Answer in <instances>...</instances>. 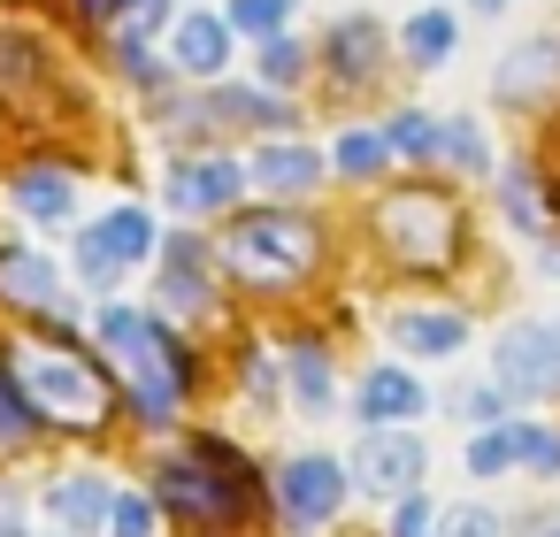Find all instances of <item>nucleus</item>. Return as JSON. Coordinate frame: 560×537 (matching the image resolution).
I'll return each mask as SVG.
<instances>
[{
    "instance_id": "32",
    "label": "nucleus",
    "mask_w": 560,
    "mask_h": 537,
    "mask_svg": "<svg viewBox=\"0 0 560 537\" xmlns=\"http://www.w3.org/2000/svg\"><path fill=\"white\" fill-rule=\"evenodd\" d=\"M78 277H85V284H116V261H108V246H101L93 231L78 238Z\"/></svg>"
},
{
    "instance_id": "19",
    "label": "nucleus",
    "mask_w": 560,
    "mask_h": 537,
    "mask_svg": "<svg viewBox=\"0 0 560 537\" xmlns=\"http://www.w3.org/2000/svg\"><path fill=\"white\" fill-rule=\"evenodd\" d=\"M93 238L108 246V261H147V254H154V215H139V208H116V215H108Z\"/></svg>"
},
{
    "instance_id": "41",
    "label": "nucleus",
    "mask_w": 560,
    "mask_h": 537,
    "mask_svg": "<svg viewBox=\"0 0 560 537\" xmlns=\"http://www.w3.org/2000/svg\"><path fill=\"white\" fill-rule=\"evenodd\" d=\"M552 338H560V330H552Z\"/></svg>"
},
{
    "instance_id": "23",
    "label": "nucleus",
    "mask_w": 560,
    "mask_h": 537,
    "mask_svg": "<svg viewBox=\"0 0 560 537\" xmlns=\"http://www.w3.org/2000/svg\"><path fill=\"white\" fill-rule=\"evenodd\" d=\"M384 154H407V162H438V124L430 116H392L384 131Z\"/></svg>"
},
{
    "instance_id": "34",
    "label": "nucleus",
    "mask_w": 560,
    "mask_h": 537,
    "mask_svg": "<svg viewBox=\"0 0 560 537\" xmlns=\"http://www.w3.org/2000/svg\"><path fill=\"white\" fill-rule=\"evenodd\" d=\"M430 522H438V514L407 491V499H399V514H392V537H430Z\"/></svg>"
},
{
    "instance_id": "2",
    "label": "nucleus",
    "mask_w": 560,
    "mask_h": 537,
    "mask_svg": "<svg viewBox=\"0 0 560 537\" xmlns=\"http://www.w3.org/2000/svg\"><path fill=\"white\" fill-rule=\"evenodd\" d=\"M101 338H108L116 369L131 376V392L147 399V422H170L177 399H185V361L170 353V338H162L147 315H131V307H108V315H101Z\"/></svg>"
},
{
    "instance_id": "8",
    "label": "nucleus",
    "mask_w": 560,
    "mask_h": 537,
    "mask_svg": "<svg viewBox=\"0 0 560 537\" xmlns=\"http://www.w3.org/2000/svg\"><path fill=\"white\" fill-rule=\"evenodd\" d=\"M353 476H361L376 499H384V491H392V499H407V491H415V476H422V445H415L407 430H369V437H361V453H353Z\"/></svg>"
},
{
    "instance_id": "7",
    "label": "nucleus",
    "mask_w": 560,
    "mask_h": 537,
    "mask_svg": "<svg viewBox=\"0 0 560 537\" xmlns=\"http://www.w3.org/2000/svg\"><path fill=\"white\" fill-rule=\"evenodd\" d=\"M338 506H346V468L330 453H300L284 468V514H292V529H323Z\"/></svg>"
},
{
    "instance_id": "33",
    "label": "nucleus",
    "mask_w": 560,
    "mask_h": 537,
    "mask_svg": "<svg viewBox=\"0 0 560 537\" xmlns=\"http://www.w3.org/2000/svg\"><path fill=\"white\" fill-rule=\"evenodd\" d=\"M16 437H32V407H24L9 384H0V445H16Z\"/></svg>"
},
{
    "instance_id": "35",
    "label": "nucleus",
    "mask_w": 560,
    "mask_h": 537,
    "mask_svg": "<svg viewBox=\"0 0 560 537\" xmlns=\"http://www.w3.org/2000/svg\"><path fill=\"white\" fill-rule=\"evenodd\" d=\"M522 460L552 476V468H560V437H552V430H529V453H522Z\"/></svg>"
},
{
    "instance_id": "31",
    "label": "nucleus",
    "mask_w": 560,
    "mask_h": 537,
    "mask_svg": "<svg viewBox=\"0 0 560 537\" xmlns=\"http://www.w3.org/2000/svg\"><path fill=\"white\" fill-rule=\"evenodd\" d=\"M261 78H269V85H292V78H300V47H292V39H269V47H261Z\"/></svg>"
},
{
    "instance_id": "21",
    "label": "nucleus",
    "mask_w": 560,
    "mask_h": 537,
    "mask_svg": "<svg viewBox=\"0 0 560 537\" xmlns=\"http://www.w3.org/2000/svg\"><path fill=\"white\" fill-rule=\"evenodd\" d=\"M292 392H300V407H307V415H330V407H338L330 361H323L315 346H300V353H292Z\"/></svg>"
},
{
    "instance_id": "24",
    "label": "nucleus",
    "mask_w": 560,
    "mask_h": 537,
    "mask_svg": "<svg viewBox=\"0 0 560 537\" xmlns=\"http://www.w3.org/2000/svg\"><path fill=\"white\" fill-rule=\"evenodd\" d=\"M284 9H292V0H231V16H223V24L269 47V39H284Z\"/></svg>"
},
{
    "instance_id": "14",
    "label": "nucleus",
    "mask_w": 560,
    "mask_h": 537,
    "mask_svg": "<svg viewBox=\"0 0 560 537\" xmlns=\"http://www.w3.org/2000/svg\"><path fill=\"white\" fill-rule=\"evenodd\" d=\"M392 338H399L407 353H460L468 323H460V315H430V307H407V315H392Z\"/></svg>"
},
{
    "instance_id": "3",
    "label": "nucleus",
    "mask_w": 560,
    "mask_h": 537,
    "mask_svg": "<svg viewBox=\"0 0 560 537\" xmlns=\"http://www.w3.org/2000/svg\"><path fill=\"white\" fill-rule=\"evenodd\" d=\"M315 246L323 238H315L307 215H238L231 238H223V261L254 284H292V277H307Z\"/></svg>"
},
{
    "instance_id": "38",
    "label": "nucleus",
    "mask_w": 560,
    "mask_h": 537,
    "mask_svg": "<svg viewBox=\"0 0 560 537\" xmlns=\"http://www.w3.org/2000/svg\"><path fill=\"white\" fill-rule=\"evenodd\" d=\"M476 9H506V0H476Z\"/></svg>"
},
{
    "instance_id": "29",
    "label": "nucleus",
    "mask_w": 560,
    "mask_h": 537,
    "mask_svg": "<svg viewBox=\"0 0 560 537\" xmlns=\"http://www.w3.org/2000/svg\"><path fill=\"white\" fill-rule=\"evenodd\" d=\"M506 208H514V231H545V215H537V185H529V170H506Z\"/></svg>"
},
{
    "instance_id": "39",
    "label": "nucleus",
    "mask_w": 560,
    "mask_h": 537,
    "mask_svg": "<svg viewBox=\"0 0 560 537\" xmlns=\"http://www.w3.org/2000/svg\"><path fill=\"white\" fill-rule=\"evenodd\" d=\"M545 537H560V514H552V529H545Z\"/></svg>"
},
{
    "instance_id": "20",
    "label": "nucleus",
    "mask_w": 560,
    "mask_h": 537,
    "mask_svg": "<svg viewBox=\"0 0 560 537\" xmlns=\"http://www.w3.org/2000/svg\"><path fill=\"white\" fill-rule=\"evenodd\" d=\"M522 453H529V422H491V430L468 445V468H476V476H499V468H514Z\"/></svg>"
},
{
    "instance_id": "9",
    "label": "nucleus",
    "mask_w": 560,
    "mask_h": 537,
    "mask_svg": "<svg viewBox=\"0 0 560 537\" xmlns=\"http://www.w3.org/2000/svg\"><path fill=\"white\" fill-rule=\"evenodd\" d=\"M499 101H537L560 85V32H529L514 55H499Z\"/></svg>"
},
{
    "instance_id": "36",
    "label": "nucleus",
    "mask_w": 560,
    "mask_h": 537,
    "mask_svg": "<svg viewBox=\"0 0 560 537\" xmlns=\"http://www.w3.org/2000/svg\"><path fill=\"white\" fill-rule=\"evenodd\" d=\"M0 537H24V499L0 491Z\"/></svg>"
},
{
    "instance_id": "30",
    "label": "nucleus",
    "mask_w": 560,
    "mask_h": 537,
    "mask_svg": "<svg viewBox=\"0 0 560 537\" xmlns=\"http://www.w3.org/2000/svg\"><path fill=\"white\" fill-rule=\"evenodd\" d=\"M438 537H499V514H491V506H453V514L438 522Z\"/></svg>"
},
{
    "instance_id": "37",
    "label": "nucleus",
    "mask_w": 560,
    "mask_h": 537,
    "mask_svg": "<svg viewBox=\"0 0 560 537\" xmlns=\"http://www.w3.org/2000/svg\"><path fill=\"white\" fill-rule=\"evenodd\" d=\"M460 407H468L476 422H499V399H491V392H460Z\"/></svg>"
},
{
    "instance_id": "1",
    "label": "nucleus",
    "mask_w": 560,
    "mask_h": 537,
    "mask_svg": "<svg viewBox=\"0 0 560 537\" xmlns=\"http://www.w3.org/2000/svg\"><path fill=\"white\" fill-rule=\"evenodd\" d=\"M9 384H16V399L32 407V422L47 415V422H78V430H93L101 415H108V384H101V369L93 361H78V353H62V346H39V338H9Z\"/></svg>"
},
{
    "instance_id": "16",
    "label": "nucleus",
    "mask_w": 560,
    "mask_h": 537,
    "mask_svg": "<svg viewBox=\"0 0 560 537\" xmlns=\"http://www.w3.org/2000/svg\"><path fill=\"white\" fill-rule=\"evenodd\" d=\"M9 200H16V215H32V223H62V215H70V177H62V170H24V177L9 185Z\"/></svg>"
},
{
    "instance_id": "4",
    "label": "nucleus",
    "mask_w": 560,
    "mask_h": 537,
    "mask_svg": "<svg viewBox=\"0 0 560 537\" xmlns=\"http://www.w3.org/2000/svg\"><path fill=\"white\" fill-rule=\"evenodd\" d=\"M162 499L170 506H185L192 522H238V506H246V476H238V460L231 453H192V460H170L162 468Z\"/></svg>"
},
{
    "instance_id": "22",
    "label": "nucleus",
    "mask_w": 560,
    "mask_h": 537,
    "mask_svg": "<svg viewBox=\"0 0 560 537\" xmlns=\"http://www.w3.org/2000/svg\"><path fill=\"white\" fill-rule=\"evenodd\" d=\"M453 47H460V32H453L445 9H422V16L407 24V55H415V62H445Z\"/></svg>"
},
{
    "instance_id": "27",
    "label": "nucleus",
    "mask_w": 560,
    "mask_h": 537,
    "mask_svg": "<svg viewBox=\"0 0 560 537\" xmlns=\"http://www.w3.org/2000/svg\"><path fill=\"white\" fill-rule=\"evenodd\" d=\"M376 162H384V139L376 131H346L338 139V170L346 177H376Z\"/></svg>"
},
{
    "instance_id": "11",
    "label": "nucleus",
    "mask_w": 560,
    "mask_h": 537,
    "mask_svg": "<svg viewBox=\"0 0 560 537\" xmlns=\"http://www.w3.org/2000/svg\"><path fill=\"white\" fill-rule=\"evenodd\" d=\"M430 407V392L407 376V369H376L369 384H361V415H369V430H392V422H407V415H422Z\"/></svg>"
},
{
    "instance_id": "13",
    "label": "nucleus",
    "mask_w": 560,
    "mask_h": 537,
    "mask_svg": "<svg viewBox=\"0 0 560 537\" xmlns=\"http://www.w3.org/2000/svg\"><path fill=\"white\" fill-rule=\"evenodd\" d=\"M170 47H177V62L192 70V78H215L223 70V55H231V32H223V16H177V32H170Z\"/></svg>"
},
{
    "instance_id": "40",
    "label": "nucleus",
    "mask_w": 560,
    "mask_h": 537,
    "mask_svg": "<svg viewBox=\"0 0 560 537\" xmlns=\"http://www.w3.org/2000/svg\"><path fill=\"white\" fill-rule=\"evenodd\" d=\"M93 9H101V0H93Z\"/></svg>"
},
{
    "instance_id": "25",
    "label": "nucleus",
    "mask_w": 560,
    "mask_h": 537,
    "mask_svg": "<svg viewBox=\"0 0 560 537\" xmlns=\"http://www.w3.org/2000/svg\"><path fill=\"white\" fill-rule=\"evenodd\" d=\"M438 154H453V170H483V162H491V154H483V131H476L468 116L438 124Z\"/></svg>"
},
{
    "instance_id": "12",
    "label": "nucleus",
    "mask_w": 560,
    "mask_h": 537,
    "mask_svg": "<svg viewBox=\"0 0 560 537\" xmlns=\"http://www.w3.org/2000/svg\"><path fill=\"white\" fill-rule=\"evenodd\" d=\"M47 514H55L70 537H85V529L108 522V483H101V476H55V483H47Z\"/></svg>"
},
{
    "instance_id": "5",
    "label": "nucleus",
    "mask_w": 560,
    "mask_h": 537,
    "mask_svg": "<svg viewBox=\"0 0 560 537\" xmlns=\"http://www.w3.org/2000/svg\"><path fill=\"white\" fill-rule=\"evenodd\" d=\"M376 231H384V246H392L399 261H415V269H430V261L453 254V208H445L438 192H392V200L376 208Z\"/></svg>"
},
{
    "instance_id": "26",
    "label": "nucleus",
    "mask_w": 560,
    "mask_h": 537,
    "mask_svg": "<svg viewBox=\"0 0 560 537\" xmlns=\"http://www.w3.org/2000/svg\"><path fill=\"white\" fill-rule=\"evenodd\" d=\"M108 537H154V499H147V491L108 499Z\"/></svg>"
},
{
    "instance_id": "10",
    "label": "nucleus",
    "mask_w": 560,
    "mask_h": 537,
    "mask_svg": "<svg viewBox=\"0 0 560 537\" xmlns=\"http://www.w3.org/2000/svg\"><path fill=\"white\" fill-rule=\"evenodd\" d=\"M238 200V170L231 162H185L170 177V208L177 215H200V208H231Z\"/></svg>"
},
{
    "instance_id": "6",
    "label": "nucleus",
    "mask_w": 560,
    "mask_h": 537,
    "mask_svg": "<svg viewBox=\"0 0 560 537\" xmlns=\"http://www.w3.org/2000/svg\"><path fill=\"white\" fill-rule=\"evenodd\" d=\"M491 369L506 392H552L560 384V338L545 323H514L499 346H491Z\"/></svg>"
},
{
    "instance_id": "18",
    "label": "nucleus",
    "mask_w": 560,
    "mask_h": 537,
    "mask_svg": "<svg viewBox=\"0 0 560 537\" xmlns=\"http://www.w3.org/2000/svg\"><path fill=\"white\" fill-rule=\"evenodd\" d=\"M0 292L24 300V307H55V300H62V292H55V269H47L39 254H0Z\"/></svg>"
},
{
    "instance_id": "17",
    "label": "nucleus",
    "mask_w": 560,
    "mask_h": 537,
    "mask_svg": "<svg viewBox=\"0 0 560 537\" xmlns=\"http://www.w3.org/2000/svg\"><path fill=\"white\" fill-rule=\"evenodd\" d=\"M162 307H170V315H200V307H208V284H200V246H192V238H170Z\"/></svg>"
},
{
    "instance_id": "15",
    "label": "nucleus",
    "mask_w": 560,
    "mask_h": 537,
    "mask_svg": "<svg viewBox=\"0 0 560 537\" xmlns=\"http://www.w3.org/2000/svg\"><path fill=\"white\" fill-rule=\"evenodd\" d=\"M254 177L269 192H307V185H323V154H307V147H261L254 154Z\"/></svg>"
},
{
    "instance_id": "28",
    "label": "nucleus",
    "mask_w": 560,
    "mask_h": 537,
    "mask_svg": "<svg viewBox=\"0 0 560 537\" xmlns=\"http://www.w3.org/2000/svg\"><path fill=\"white\" fill-rule=\"evenodd\" d=\"M330 55L346 62V70H369V55H376V24H338V39H330Z\"/></svg>"
}]
</instances>
